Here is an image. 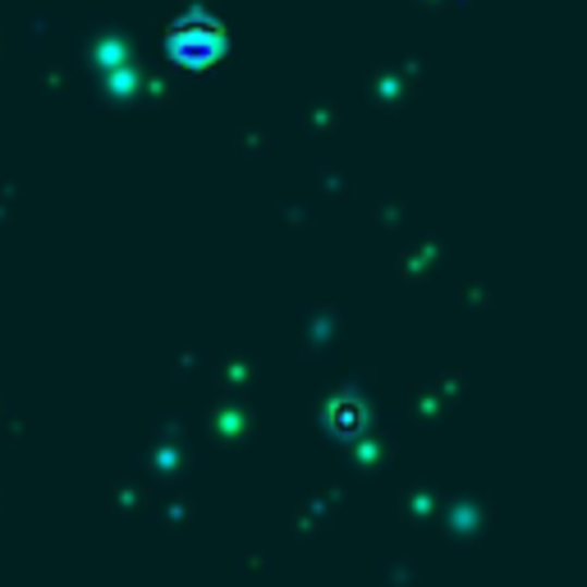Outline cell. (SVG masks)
<instances>
[{"instance_id":"cell-1","label":"cell","mask_w":587,"mask_h":587,"mask_svg":"<svg viewBox=\"0 0 587 587\" xmlns=\"http://www.w3.org/2000/svg\"><path fill=\"white\" fill-rule=\"evenodd\" d=\"M221 51H225V33L203 14L184 19V24L170 33V56H175V64H188V70H207Z\"/></svg>"}]
</instances>
